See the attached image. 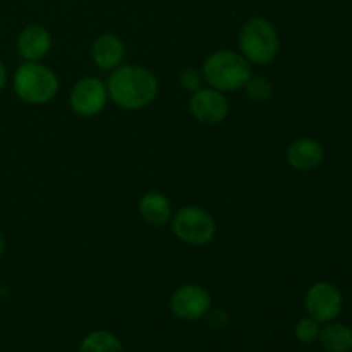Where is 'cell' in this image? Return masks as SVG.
Returning <instances> with one entry per match:
<instances>
[{"instance_id": "cell-16", "label": "cell", "mask_w": 352, "mask_h": 352, "mask_svg": "<svg viewBox=\"0 0 352 352\" xmlns=\"http://www.w3.org/2000/svg\"><path fill=\"white\" fill-rule=\"evenodd\" d=\"M244 91L253 102H267L274 93V88L265 76H251L244 85Z\"/></svg>"}, {"instance_id": "cell-21", "label": "cell", "mask_w": 352, "mask_h": 352, "mask_svg": "<svg viewBox=\"0 0 352 352\" xmlns=\"http://www.w3.org/2000/svg\"><path fill=\"white\" fill-rule=\"evenodd\" d=\"M3 251H6V237H3V234L0 232V256L3 254Z\"/></svg>"}, {"instance_id": "cell-9", "label": "cell", "mask_w": 352, "mask_h": 352, "mask_svg": "<svg viewBox=\"0 0 352 352\" xmlns=\"http://www.w3.org/2000/svg\"><path fill=\"white\" fill-rule=\"evenodd\" d=\"M189 110L192 117L203 124H220L229 116V100L215 88H201L189 98Z\"/></svg>"}, {"instance_id": "cell-11", "label": "cell", "mask_w": 352, "mask_h": 352, "mask_svg": "<svg viewBox=\"0 0 352 352\" xmlns=\"http://www.w3.org/2000/svg\"><path fill=\"white\" fill-rule=\"evenodd\" d=\"M52 48V34L47 28L40 24H30L24 28L17 38V50L26 62H38Z\"/></svg>"}, {"instance_id": "cell-12", "label": "cell", "mask_w": 352, "mask_h": 352, "mask_svg": "<svg viewBox=\"0 0 352 352\" xmlns=\"http://www.w3.org/2000/svg\"><path fill=\"white\" fill-rule=\"evenodd\" d=\"M126 55L122 40L113 33H103L93 41L91 58L102 71H116L120 67Z\"/></svg>"}, {"instance_id": "cell-8", "label": "cell", "mask_w": 352, "mask_h": 352, "mask_svg": "<svg viewBox=\"0 0 352 352\" xmlns=\"http://www.w3.org/2000/svg\"><path fill=\"white\" fill-rule=\"evenodd\" d=\"M109 91L107 85L98 78H85L74 85L71 91L72 110L81 117H93L107 107Z\"/></svg>"}, {"instance_id": "cell-17", "label": "cell", "mask_w": 352, "mask_h": 352, "mask_svg": "<svg viewBox=\"0 0 352 352\" xmlns=\"http://www.w3.org/2000/svg\"><path fill=\"white\" fill-rule=\"evenodd\" d=\"M296 339L302 344H311L315 340H318L320 336V323L316 320H313L311 316H305V318L299 320L296 323Z\"/></svg>"}, {"instance_id": "cell-13", "label": "cell", "mask_w": 352, "mask_h": 352, "mask_svg": "<svg viewBox=\"0 0 352 352\" xmlns=\"http://www.w3.org/2000/svg\"><path fill=\"white\" fill-rule=\"evenodd\" d=\"M140 215L150 226H165L172 219V205L165 195L158 191H150L140 199Z\"/></svg>"}, {"instance_id": "cell-19", "label": "cell", "mask_w": 352, "mask_h": 352, "mask_svg": "<svg viewBox=\"0 0 352 352\" xmlns=\"http://www.w3.org/2000/svg\"><path fill=\"white\" fill-rule=\"evenodd\" d=\"M208 320H210V325L215 327V329H223V327L229 323V316H227L222 309H215V311L210 313Z\"/></svg>"}, {"instance_id": "cell-4", "label": "cell", "mask_w": 352, "mask_h": 352, "mask_svg": "<svg viewBox=\"0 0 352 352\" xmlns=\"http://www.w3.org/2000/svg\"><path fill=\"white\" fill-rule=\"evenodd\" d=\"M278 48H280V40L277 30L270 21L263 17H253L241 30L239 50L250 64H270L277 57Z\"/></svg>"}, {"instance_id": "cell-10", "label": "cell", "mask_w": 352, "mask_h": 352, "mask_svg": "<svg viewBox=\"0 0 352 352\" xmlns=\"http://www.w3.org/2000/svg\"><path fill=\"white\" fill-rule=\"evenodd\" d=\"M285 158L292 168L308 172L323 164L325 150L320 141L313 140V138H301L289 144V148L285 150Z\"/></svg>"}, {"instance_id": "cell-14", "label": "cell", "mask_w": 352, "mask_h": 352, "mask_svg": "<svg viewBox=\"0 0 352 352\" xmlns=\"http://www.w3.org/2000/svg\"><path fill=\"white\" fill-rule=\"evenodd\" d=\"M320 344L327 352H351L352 351V330L339 322L325 323L320 329Z\"/></svg>"}, {"instance_id": "cell-7", "label": "cell", "mask_w": 352, "mask_h": 352, "mask_svg": "<svg viewBox=\"0 0 352 352\" xmlns=\"http://www.w3.org/2000/svg\"><path fill=\"white\" fill-rule=\"evenodd\" d=\"M170 309L177 318L195 322L208 315L212 309V296L196 284H184L170 296Z\"/></svg>"}, {"instance_id": "cell-3", "label": "cell", "mask_w": 352, "mask_h": 352, "mask_svg": "<svg viewBox=\"0 0 352 352\" xmlns=\"http://www.w3.org/2000/svg\"><path fill=\"white\" fill-rule=\"evenodd\" d=\"M14 93L30 105L52 102L58 93V79L52 69L38 62H24L14 72Z\"/></svg>"}, {"instance_id": "cell-2", "label": "cell", "mask_w": 352, "mask_h": 352, "mask_svg": "<svg viewBox=\"0 0 352 352\" xmlns=\"http://www.w3.org/2000/svg\"><path fill=\"white\" fill-rule=\"evenodd\" d=\"M201 74L210 88L230 93L244 88L246 81L251 78V65L239 52L220 50L206 58Z\"/></svg>"}, {"instance_id": "cell-6", "label": "cell", "mask_w": 352, "mask_h": 352, "mask_svg": "<svg viewBox=\"0 0 352 352\" xmlns=\"http://www.w3.org/2000/svg\"><path fill=\"white\" fill-rule=\"evenodd\" d=\"M305 308L308 316L318 323L333 322L342 313V294L330 282H316L306 292Z\"/></svg>"}, {"instance_id": "cell-20", "label": "cell", "mask_w": 352, "mask_h": 352, "mask_svg": "<svg viewBox=\"0 0 352 352\" xmlns=\"http://www.w3.org/2000/svg\"><path fill=\"white\" fill-rule=\"evenodd\" d=\"M6 82H7V69L6 65H3V62L0 60V89L6 86Z\"/></svg>"}, {"instance_id": "cell-15", "label": "cell", "mask_w": 352, "mask_h": 352, "mask_svg": "<svg viewBox=\"0 0 352 352\" xmlns=\"http://www.w3.org/2000/svg\"><path fill=\"white\" fill-rule=\"evenodd\" d=\"M78 352H124V347L113 333L96 330L85 337Z\"/></svg>"}, {"instance_id": "cell-5", "label": "cell", "mask_w": 352, "mask_h": 352, "mask_svg": "<svg viewBox=\"0 0 352 352\" xmlns=\"http://www.w3.org/2000/svg\"><path fill=\"white\" fill-rule=\"evenodd\" d=\"M172 232L189 246H205L215 237L217 223L206 210L184 206L172 215Z\"/></svg>"}, {"instance_id": "cell-18", "label": "cell", "mask_w": 352, "mask_h": 352, "mask_svg": "<svg viewBox=\"0 0 352 352\" xmlns=\"http://www.w3.org/2000/svg\"><path fill=\"white\" fill-rule=\"evenodd\" d=\"M203 74L201 71H198L196 67H186L184 71L181 72V85L186 91H198V89L203 88Z\"/></svg>"}, {"instance_id": "cell-1", "label": "cell", "mask_w": 352, "mask_h": 352, "mask_svg": "<svg viewBox=\"0 0 352 352\" xmlns=\"http://www.w3.org/2000/svg\"><path fill=\"white\" fill-rule=\"evenodd\" d=\"M109 98L124 110H141L150 105L158 93V81L143 65H120L107 81Z\"/></svg>"}]
</instances>
